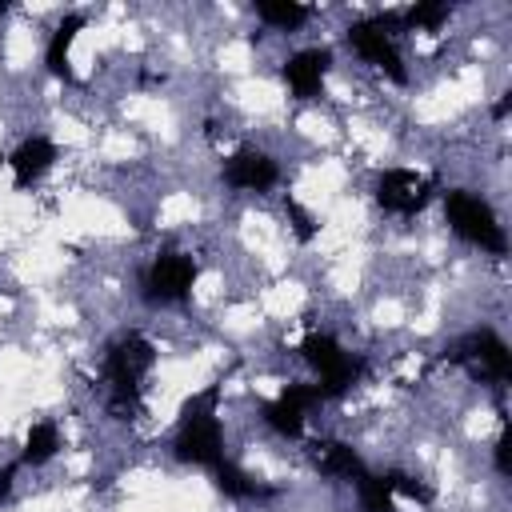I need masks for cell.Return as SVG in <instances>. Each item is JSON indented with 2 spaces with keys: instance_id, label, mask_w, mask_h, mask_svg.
Listing matches in <instances>:
<instances>
[{
  "instance_id": "6da1fadb",
  "label": "cell",
  "mask_w": 512,
  "mask_h": 512,
  "mask_svg": "<svg viewBox=\"0 0 512 512\" xmlns=\"http://www.w3.org/2000/svg\"><path fill=\"white\" fill-rule=\"evenodd\" d=\"M156 368V348L152 340H144L140 332L120 336L108 348L104 360V380H108V412L120 420H132L140 412V396H144V380Z\"/></svg>"
},
{
  "instance_id": "7a4b0ae2",
  "label": "cell",
  "mask_w": 512,
  "mask_h": 512,
  "mask_svg": "<svg viewBox=\"0 0 512 512\" xmlns=\"http://www.w3.org/2000/svg\"><path fill=\"white\" fill-rule=\"evenodd\" d=\"M444 216H448V228L460 236V240H468V244H476V248H484V252H504L508 248V236H504V228H500V220H496V212L480 200V196H472V192H444Z\"/></svg>"
},
{
  "instance_id": "3957f363",
  "label": "cell",
  "mask_w": 512,
  "mask_h": 512,
  "mask_svg": "<svg viewBox=\"0 0 512 512\" xmlns=\"http://www.w3.org/2000/svg\"><path fill=\"white\" fill-rule=\"evenodd\" d=\"M452 360L492 384H508V376H512V352L492 328H472L468 336H460L452 344Z\"/></svg>"
},
{
  "instance_id": "277c9868",
  "label": "cell",
  "mask_w": 512,
  "mask_h": 512,
  "mask_svg": "<svg viewBox=\"0 0 512 512\" xmlns=\"http://www.w3.org/2000/svg\"><path fill=\"white\" fill-rule=\"evenodd\" d=\"M304 356H308V364L320 372V384H316V388H320L324 400L348 392V388L356 384V376H360V360H356L352 352H344L328 332H308V336H304Z\"/></svg>"
},
{
  "instance_id": "5b68a950",
  "label": "cell",
  "mask_w": 512,
  "mask_h": 512,
  "mask_svg": "<svg viewBox=\"0 0 512 512\" xmlns=\"http://www.w3.org/2000/svg\"><path fill=\"white\" fill-rule=\"evenodd\" d=\"M196 276H200V268H196L192 256H184V252H160L152 260V268L144 272V292L156 304H176V300H184L192 292Z\"/></svg>"
},
{
  "instance_id": "8992f818",
  "label": "cell",
  "mask_w": 512,
  "mask_h": 512,
  "mask_svg": "<svg viewBox=\"0 0 512 512\" xmlns=\"http://www.w3.org/2000/svg\"><path fill=\"white\" fill-rule=\"evenodd\" d=\"M432 196V180L412 168H384L376 176V204L396 216H416Z\"/></svg>"
},
{
  "instance_id": "52a82bcc",
  "label": "cell",
  "mask_w": 512,
  "mask_h": 512,
  "mask_svg": "<svg viewBox=\"0 0 512 512\" xmlns=\"http://www.w3.org/2000/svg\"><path fill=\"white\" fill-rule=\"evenodd\" d=\"M316 404H324V396H320V388H316V384H288L276 400H268V404H264V420H268V428H272V432H280V436L296 440V436L304 432L308 408H316Z\"/></svg>"
},
{
  "instance_id": "ba28073f",
  "label": "cell",
  "mask_w": 512,
  "mask_h": 512,
  "mask_svg": "<svg viewBox=\"0 0 512 512\" xmlns=\"http://www.w3.org/2000/svg\"><path fill=\"white\" fill-rule=\"evenodd\" d=\"M176 456L212 472V468L224 460L220 416H204V420H184V424H176Z\"/></svg>"
},
{
  "instance_id": "9c48e42d",
  "label": "cell",
  "mask_w": 512,
  "mask_h": 512,
  "mask_svg": "<svg viewBox=\"0 0 512 512\" xmlns=\"http://www.w3.org/2000/svg\"><path fill=\"white\" fill-rule=\"evenodd\" d=\"M348 44H352L368 64H376L380 72H388L396 84L408 80V68H404V60H400V52H396V40H392L376 20H356V24L348 28Z\"/></svg>"
},
{
  "instance_id": "30bf717a",
  "label": "cell",
  "mask_w": 512,
  "mask_h": 512,
  "mask_svg": "<svg viewBox=\"0 0 512 512\" xmlns=\"http://www.w3.org/2000/svg\"><path fill=\"white\" fill-rule=\"evenodd\" d=\"M280 180V168L268 152L260 148H244L236 156L224 160V184L228 188H240V192H268L272 184Z\"/></svg>"
},
{
  "instance_id": "8fae6325",
  "label": "cell",
  "mask_w": 512,
  "mask_h": 512,
  "mask_svg": "<svg viewBox=\"0 0 512 512\" xmlns=\"http://www.w3.org/2000/svg\"><path fill=\"white\" fill-rule=\"evenodd\" d=\"M328 64H332V52L328 48H304L296 56H288L284 64V84L296 100H312L320 96L324 88V76H328Z\"/></svg>"
},
{
  "instance_id": "7c38bea8",
  "label": "cell",
  "mask_w": 512,
  "mask_h": 512,
  "mask_svg": "<svg viewBox=\"0 0 512 512\" xmlns=\"http://www.w3.org/2000/svg\"><path fill=\"white\" fill-rule=\"evenodd\" d=\"M52 164H56V144H52L48 136H28V140L8 156V168H12V176H16V188L36 184Z\"/></svg>"
},
{
  "instance_id": "4fadbf2b",
  "label": "cell",
  "mask_w": 512,
  "mask_h": 512,
  "mask_svg": "<svg viewBox=\"0 0 512 512\" xmlns=\"http://www.w3.org/2000/svg\"><path fill=\"white\" fill-rule=\"evenodd\" d=\"M312 460L332 480H360L368 472L364 460H360V452L352 444H344V440H320V444H312Z\"/></svg>"
},
{
  "instance_id": "5bb4252c",
  "label": "cell",
  "mask_w": 512,
  "mask_h": 512,
  "mask_svg": "<svg viewBox=\"0 0 512 512\" xmlns=\"http://www.w3.org/2000/svg\"><path fill=\"white\" fill-rule=\"evenodd\" d=\"M84 24H88V20H84V12H68V16L56 24V32H52V40H48V48H44V64H48V72H52V76L72 80L68 52H72V40H76V32H80Z\"/></svg>"
},
{
  "instance_id": "9a60e30c",
  "label": "cell",
  "mask_w": 512,
  "mask_h": 512,
  "mask_svg": "<svg viewBox=\"0 0 512 512\" xmlns=\"http://www.w3.org/2000/svg\"><path fill=\"white\" fill-rule=\"evenodd\" d=\"M60 452V432H56V424H48V420H40V424H32L28 428V436H24V448H20V468H40V464H48L52 456Z\"/></svg>"
},
{
  "instance_id": "2e32d148",
  "label": "cell",
  "mask_w": 512,
  "mask_h": 512,
  "mask_svg": "<svg viewBox=\"0 0 512 512\" xmlns=\"http://www.w3.org/2000/svg\"><path fill=\"white\" fill-rule=\"evenodd\" d=\"M212 484H216L224 496H236V500H264V496H272V488L256 484L244 468H236V464H228V460H220V464L212 468Z\"/></svg>"
},
{
  "instance_id": "e0dca14e",
  "label": "cell",
  "mask_w": 512,
  "mask_h": 512,
  "mask_svg": "<svg viewBox=\"0 0 512 512\" xmlns=\"http://www.w3.org/2000/svg\"><path fill=\"white\" fill-rule=\"evenodd\" d=\"M256 16L280 32H292L308 20V4H296V0H260L256 4Z\"/></svg>"
},
{
  "instance_id": "ac0fdd59",
  "label": "cell",
  "mask_w": 512,
  "mask_h": 512,
  "mask_svg": "<svg viewBox=\"0 0 512 512\" xmlns=\"http://www.w3.org/2000/svg\"><path fill=\"white\" fill-rule=\"evenodd\" d=\"M356 492H360V508H364V512H396V504H392V492H388L384 476L364 472V476L356 480Z\"/></svg>"
},
{
  "instance_id": "d6986e66",
  "label": "cell",
  "mask_w": 512,
  "mask_h": 512,
  "mask_svg": "<svg viewBox=\"0 0 512 512\" xmlns=\"http://www.w3.org/2000/svg\"><path fill=\"white\" fill-rule=\"evenodd\" d=\"M216 408H220V384H208V388H200L196 396H188V400L180 404V420H176V424H184V420H204V416H220Z\"/></svg>"
},
{
  "instance_id": "ffe728a7",
  "label": "cell",
  "mask_w": 512,
  "mask_h": 512,
  "mask_svg": "<svg viewBox=\"0 0 512 512\" xmlns=\"http://www.w3.org/2000/svg\"><path fill=\"white\" fill-rule=\"evenodd\" d=\"M384 484L392 496H404V500H416V504H432V488L424 480H416L412 472H384Z\"/></svg>"
},
{
  "instance_id": "44dd1931",
  "label": "cell",
  "mask_w": 512,
  "mask_h": 512,
  "mask_svg": "<svg viewBox=\"0 0 512 512\" xmlns=\"http://www.w3.org/2000/svg\"><path fill=\"white\" fill-rule=\"evenodd\" d=\"M448 20V4H412L400 12V28L412 32V28H440Z\"/></svg>"
},
{
  "instance_id": "7402d4cb",
  "label": "cell",
  "mask_w": 512,
  "mask_h": 512,
  "mask_svg": "<svg viewBox=\"0 0 512 512\" xmlns=\"http://www.w3.org/2000/svg\"><path fill=\"white\" fill-rule=\"evenodd\" d=\"M284 208H288V224H292L296 240H300V244H308V240L316 236V216H312V212H308L300 200H292V196L284 200Z\"/></svg>"
},
{
  "instance_id": "603a6c76",
  "label": "cell",
  "mask_w": 512,
  "mask_h": 512,
  "mask_svg": "<svg viewBox=\"0 0 512 512\" xmlns=\"http://www.w3.org/2000/svg\"><path fill=\"white\" fill-rule=\"evenodd\" d=\"M496 472H500V476L512 472V460H508V432H500V440H496Z\"/></svg>"
},
{
  "instance_id": "cb8c5ba5",
  "label": "cell",
  "mask_w": 512,
  "mask_h": 512,
  "mask_svg": "<svg viewBox=\"0 0 512 512\" xmlns=\"http://www.w3.org/2000/svg\"><path fill=\"white\" fill-rule=\"evenodd\" d=\"M16 472H20V460H8V464L0 468V500L12 492V476H16Z\"/></svg>"
},
{
  "instance_id": "d4e9b609",
  "label": "cell",
  "mask_w": 512,
  "mask_h": 512,
  "mask_svg": "<svg viewBox=\"0 0 512 512\" xmlns=\"http://www.w3.org/2000/svg\"><path fill=\"white\" fill-rule=\"evenodd\" d=\"M0 164H8V156H0Z\"/></svg>"
}]
</instances>
